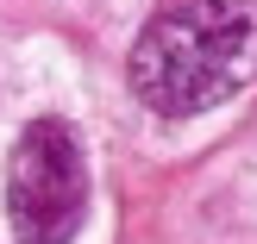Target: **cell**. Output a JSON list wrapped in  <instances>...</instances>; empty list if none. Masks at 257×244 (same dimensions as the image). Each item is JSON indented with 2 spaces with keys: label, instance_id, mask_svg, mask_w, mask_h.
<instances>
[{
  "label": "cell",
  "instance_id": "cell-1",
  "mask_svg": "<svg viewBox=\"0 0 257 244\" xmlns=\"http://www.w3.org/2000/svg\"><path fill=\"white\" fill-rule=\"evenodd\" d=\"M257 69V0H157L132 44V94L163 119L213 113Z\"/></svg>",
  "mask_w": 257,
  "mask_h": 244
},
{
  "label": "cell",
  "instance_id": "cell-2",
  "mask_svg": "<svg viewBox=\"0 0 257 244\" xmlns=\"http://www.w3.org/2000/svg\"><path fill=\"white\" fill-rule=\"evenodd\" d=\"M88 213V157L63 119H32L7 157V219L19 244H69Z\"/></svg>",
  "mask_w": 257,
  "mask_h": 244
}]
</instances>
